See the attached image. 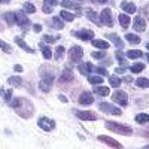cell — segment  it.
<instances>
[{
	"label": "cell",
	"mask_w": 149,
	"mask_h": 149,
	"mask_svg": "<svg viewBox=\"0 0 149 149\" xmlns=\"http://www.w3.org/2000/svg\"><path fill=\"white\" fill-rule=\"evenodd\" d=\"M10 106L17 110V113L22 118H30L33 115V104L27 100V98H15L10 103Z\"/></svg>",
	"instance_id": "obj_1"
},
{
	"label": "cell",
	"mask_w": 149,
	"mask_h": 149,
	"mask_svg": "<svg viewBox=\"0 0 149 149\" xmlns=\"http://www.w3.org/2000/svg\"><path fill=\"white\" fill-rule=\"evenodd\" d=\"M104 125H106L107 130L113 131V133H118V134H124V136H131V134H133V130H131L128 125H122V124L110 122V121H107Z\"/></svg>",
	"instance_id": "obj_2"
},
{
	"label": "cell",
	"mask_w": 149,
	"mask_h": 149,
	"mask_svg": "<svg viewBox=\"0 0 149 149\" xmlns=\"http://www.w3.org/2000/svg\"><path fill=\"white\" fill-rule=\"evenodd\" d=\"M98 109H100L102 112H104V113H107V115H121V109L119 107H115L113 104L106 103V102L98 104Z\"/></svg>",
	"instance_id": "obj_3"
},
{
	"label": "cell",
	"mask_w": 149,
	"mask_h": 149,
	"mask_svg": "<svg viewBox=\"0 0 149 149\" xmlns=\"http://www.w3.org/2000/svg\"><path fill=\"white\" fill-rule=\"evenodd\" d=\"M82 55H84V49L78 45H74L70 48V51H69V57L72 60V63H78L79 60H82Z\"/></svg>",
	"instance_id": "obj_4"
},
{
	"label": "cell",
	"mask_w": 149,
	"mask_h": 149,
	"mask_svg": "<svg viewBox=\"0 0 149 149\" xmlns=\"http://www.w3.org/2000/svg\"><path fill=\"white\" fill-rule=\"evenodd\" d=\"M112 100L116 102V103L121 104V106H127V103H128V95H127V93L118 90V91H115L113 94H112Z\"/></svg>",
	"instance_id": "obj_5"
},
{
	"label": "cell",
	"mask_w": 149,
	"mask_h": 149,
	"mask_svg": "<svg viewBox=\"0 0 149 149\" xmlns=\"http://www.w3.org/2000/svg\"><path fill=\"white\" fill-rule=\"evenodd\" d=\"M100 21L103 22V26H107V27H112L113 26V19H112V10L109 8L103 9L102 14H100Z\"/></svg>",
	"instance_id": "obj_6"
},
{
	"label": "cell",
	"mask_w": 149,
	"mask_h": 149,
	"mask_svg": "<svg viewBox=\"0 0 149 149\" xmlns=\"http://www.w3.org/2000/svg\"><path fill=\"white\" fill-rule=\"evenodd\" d=\"M37 125H39L43 131H51L55 128V122L52 119H49V118H40L39 121H37Z\"/></svg>",
	"instance_id": "obj_7"
},
{
	"label": "cell",
	"mask_w": 149,
	"mask_h": 149,
	"mask_svg": "<svg viewBox=\"0 0 149 149\" xmlns=\"http://www.w3.org/2000/svg\"><path fill=\"white\" fill-rule=\"evenodd\" d=\"M74 113H76V116L82 121H95L97 119V115L94 113V112H90V110H74Z\"/></svg>",
	"instance_id": "obj_8"
},
{
	"label": "cell",
	"mask_w": 149,
	"mask_h": 149,
	"mask_svg": "<svg viewBox=\"0 0 149 149\" xmlns=\"http://www.w3.org/2000/svg\"><path fill=\"white\" fill-rule=\"evenodd\" d=\"M15 21H17V24L18 26H21V27H29V24H30V19L27 18V15L24 14L22 10H17L15 12Z\"/></svg>",
	"instance_id": "obj_9"
},
{
	"label": "cell",
	"mask_w": 149,
	"mask_h": 149,
	"mask_svg": "<svg viewBox=\"0 0 149 149\" xmlns=\"http://www.w3.org/2000/svg\"><path fill=\"white\" fill-rule=\"evenodd\" d=\"M73 34L78 37V39L81 40H93V37H94V33L91 30H81V31H73Z\"/></svg>",
	"instance_id": "obj_10"
},
{
	"label": "cell",
	"mask_w": 149,
	"mask_h": 149,
	"mask_svg": "<svg viewBox=\"0 0 149 149\" xmlns=\"http://www.w3.org/2000/svg\"><path fill=\"white\" fill-rule=\"evenodd\" d=\"M74 81V74L72 70L66 69L63 73H61V76H60V84H69V82H73Z\"/></svg>",
	"instance_id": "obj_11"
},
{
	"label": "cell",
	"mask_w": 149,
	"mask_h": 149,
	"mask_svg": "<svg viewBox=\"0 0 149 149\" xmlns=\"http://www.w3.org/2000/svg\"><path fill=\"white\" fill-rule=\"evenodd\" d=\"M52 88V79H48V78H42L39 82V90L43 93H49Z\"/></svg>",
	"instance_id": "obj_12"
},
{
	"label": "cell",
	"mask_w": 149,
	"mask_h": 149,
	"mask_svg": "<svg viewBox=\"0 0 149 149\" xmlns=\"http://www.w3.org/2000/svg\"><path fill=\"white\" fill-rule=\"evenodd\" d=\"M98 140L103 142V143H106L107 146H112V148H118V149H121V148H122V145H121V143H118L115 139L107 137V136H98Z\"/></svg>",
	"instance_id": "obj_13"
},
{
	"label": "cell",
	"mask_w": 149,
	"mask_h": 149,
	"mask_svg": "<svg viewBox=\"0 0 149 149\" xmlns=\"http://www.w3.org/2000/svg\"><path fill=\"white\" fill-rule=\"evenodd\" d=\"M85 14H86V17H88L93 22H95L97 26H102V24H100V22H102V21H100V17H98V14H97L94 9L86 8V9H85Z\"/></svg>",
	"instance_id": "obj_14"
},
{
	"label": "cell",
	"mask_w": 149,
	"mask_h": 149,
	"mask_svg": "<svg viewBox=\"0 0 149 149\" xmlns=\"http://www.w3.org/2000/svg\"><path fill=\"white\" fill-rule=\"evenodd\" d=\"M133 26H134V30H136V31H145V30H146V22H145L143 18H140V17H136V18H134Z\"/></svg>",
	"instance_id": "obj_15"
},
{
	"label": "cell",
	"mask_w": 149,
	"mask_h": 149,
	"mask_svg": "<svg viewBox=\"0 0 149 149\" xmlns=\"http://www.w3.org/2000/svg\"><path fill=\"white\" fill-rule=\"evenodd\" d=\"M61 6L67 8V9H73V10H81V5L79 2H73V0H63Z\"/></svg>",
	"instance_id": "obj_16"
},
{
	"label": "cell",
	"mask_w": 149,
	"mask_h": 149,
	"mask_svg": "<svg viewBox=\"0 0 149 149\" xmlns=\"http://www.w3.org/2000/svg\"><path fill=\"white\" fill-rule=\"evenodd\" d=\"M121 9L124 12H128V14H134V12H136V5L128 2V0H124V2L121 3Z\"/></svg>",
	"instance_id": "obj_17"
},
{
	"label": "cell",
	"mask_w": 149,
	"mask_h": 149,
	"mask_svg": "<svg viewBox=\"0 0 149 149\" xmlns=\"http://www.w3.org/2000/svg\"><path fill=\"white\" fill-rule=\"evenodd\" d=\"M94 102V97L91 95V93H82L79 95V103L81 104H91Z\"/></svg>",
	"instance_id": "obj_18"
},
{
	"label": "cell",
	"mask_w": 149,
	"mask_h": 149,
	"mask_svg": "<svg viewBox=\"0 0 149 149\" xmlns=\"http://www.w3.org/2000/svg\"><path fill=\"white\" fill-rule=\"evenodd\" d=\"M118 19H119V24H121V27L124 29V30H127L128 27H130V18H128V15H125V14H119V17H118Z\"/></svg>",
	"instance_id": "obj_19"
},
{
	"label": "cell",
	"mask_w": 149,
	"mask_h": 149,
	"mask_svg": "<svg viewBox=\"0 0 149 149\" xmlns=\"http://www.w3.org/2000/svg\"><path fill=\"white\" fill-rule=\"evenodd\" d=\"M15 43H17L21 49H24V51H27V52H30V54H33V52H34V49H33V48H30L26 42H24V40L21 39V37H15Z\"/></svg>",
	"instance_id": "obj_20"
},
{
	"label": "cell",
	"mask_w": 149,
	"mask_h": 149,
	"mask_svg": "<svg viewBox=\"0 0 149 149\" xmlns=\"http://www.w3.org/2000/svg\"><path fill=\"white\" fill-rule=\"evenodd\" d=\"M107 37L113 42L115 45H116V48H124V43H122V40H121V37L118 36V34H115V33H112V34H107Z\"/></svg>",
	"instance_id": "obj_21"
},
{
	"label": "cell",
	"mask_w": 149,
	"mask_h": 149,
	"mask_svg": "<svg viewBox=\"0 0 149 149\" xmlns=\"http://www.w3.org/2000/svg\"><path fill=\"white\" fill-rule=\"evenodd\" d=\"M134 121L137 124H148L149 122V115L148 113H139V115H136Z\"/></svg>",
	"instance_id": "obj_22"
},
{
	"label": "cell",
	"mask_w": 149,
	"mask_h": 149,
	"mask_svg": "<svg viewBox=\"0 0 149 149\" xmlns=\"http://www.w3.org/2000/svg\"><path fill=\"white\" fill-rule=\"evenodd\" d=\"M95 94H98V95H102V97H107L109 95V93H110V90L107 88V86H95Z\"/></svg>",
	"instance_id": "obj_23"
},
{
	"label": "cell",
	"mask_w": 149,
	"mask_h": 149,
	"mask_svg": "<svg viewBox=\"0 0 149 149\" xmlns=\"http://www.w3.org/2000/svg\"><path fill=\"white\" fill-rule=\"evenodd\" d=\"M91 69H93V66H91L90 63H84V64H81V66L78 67V70L81 72V74H90Z\"/></svg>",
	"instance_id": "obj_24"
},
{
	"label": "cell",
	"mask_w": 149,
	"mask_h": 149,
	"mask_svg": "<svg viewBox=\"0 0 149 149\" xmlns=\"http://www.w3.org/2000/svg\"><path fill=\"white\" fill-rule=\"evenodd\" d=\"M93 45L95 46V48H100V49H104V51H106V49L109 48V43L107 42H104V40H102V39H93Z\"/></svg>",
	"instance_id": "obj_25"
},
{
	"label": "cell",
	"mask_w": 149,
	"mask_h": 149,
	"mask_svg": "<svg viewBox=\"0 0 149 149\" xmlns=\"http://www.w3.org/2000/svg\"><path fill=\"white\" fill-rule=\"evenodd\" d=\"M3 18L9 26H12V24H15V12H6V14H3Z\"/></svg>",
	"instance_id": "obj_26"
},
{
	"label": "cell",
	"mask_w": 149,
	"mask_h": 149,
	"mask_svg": "<svg viewBox=\"0 0 149 149\" xmlns=\"http://www.w3.org/2000/svg\"><path fill=\"white\" fill-rule=\"evenodd\" d=\"M125 39H127L130 43H134V45L140 43V37H139V36H136V34H133V33H128V34H125Z\"/></svg>",
	"instance_id": "obj_27"
},
{
	"label": "cell",
	"mask_w": 149,
	"mask_h": 149,
	"mask_svg": "<svg viewBox=\"0 0 149 149\" xmlns=\"http://www.w3.org/2000/svg\"><path fill=\"white\" fill-rule=\"evenodd\" d=\"M51 26H52L55 30H61V29L64 27V24H63V21H61L58 17H54V18H52V24H51Z\"/></svg>",
	"instance_id": "obj_28"
},
{
	"label": "cell",
	"mask_w": 149,
	"mask_h": 149,
	"mask_svg": "<svg viewBox=\"0 0 149 149\" xmlns=\"http://www.w3.org/2000/svg\"><path fill=\"white\" fill-rule=\"evenodd\" d=\"M109 82H110V86H113V88H118V86L121 85V79L118 76H115V74L109 76Z\"/></svg>",
	"instance_id": "obj_29"
},
{
	"label": "cell",
	"mask_w": 149,
	"mask_h": 149,
	"mask_svg": "<svg viewBox=\"0 0 149 149\" xmlns=\"http://www.w3.org/2000/svg\"><path fill=\"white\" fill-rule=\"evenodd\" d=\"M60 18H63L64 21H73L74 19V15L70 14V12H67V10H61L60 12Z\"/></svg>",
	"instance_id": "obj_30"
},
{
	"label": "cell",
	"mask_w": 149,
	"mask_h": 149,
	"mask_svg": "<svg viewBox=\"0 0 149 149\" xmlns=\"http://www.w3.org/2000/svg\"><path fill=\"white\" fill-rule=\"evenodd\" d=\"M142 55H143V52L139 51V49H131V51L127 52V57L128 58H140Z\"/></svg>",
	"instance_id": "obj_31"
},
{
	"label": "cell",
	"mask_w": 149,
	"mask_h": 149,
	"mask_svg": "<svg viewBox=\"0 0 149 149\" xmlns=\"http://www.w3.org/2000/svg\"><path fill=\"white\" fill-rule=\"evenodd\" d=\"M40 46H42V54H43V57H45L46 60H51V57H52L51 48H49V46H45V45H40Z\"/></svg>",
	"instance_id": "obj_32"
},
{
	"label": "cell",
	"mask_w": 149,
	"mask_h": 149,
	"mask_svg": "<svg viewBox=\"0 0 149 149\" xmlns=\"http://www.w3.org/2000/svg\"><path fill=\"white\" fill-rule=\"evenodd\" d=\"M136 85L140 86V88H149V79H146V78H139L137 81H136Z\"/></svg>",
	"instance_id": "obj_33"
},
{
	"label": "cell",
	"mask_w": 149,
	"mask_h": 149,
	"mask_svg": "<svg viewBox=\"0 0 149 149\" xmlns=\"http://www.w3.org/2000/svg\"><path fill=\"white\" fill-rule=\"evenodd\" d=\"M8 84H10L12 86H19L21 85V78L19 76H10L8 79Z\"/></svg>",
	"instance_id": "obj_34"
},
{
	"label": "cell",
	"mask_w": 149,
	"mask_h": 149,
	"mask_svg": "<svg viewBox=\"0 0 149 149\" xmlns=\"http://www.w3.org/2000/svg\"><path fill=\"white\" fill-rule=\"evenodd\" d=\"M143 69H145V64H142V63H136V64L131 66V72L133 73H140Z\"/></svg>",
	"instance_id": "obj_35"
},
{
	"label": "cell",
	"mask_w": 149,
	"mask_h": 149,
	"mask_svg": "<svg viewBox=\"0 0 149 149\" xmlns=\"http://www.w3.org/2000/svg\"><path fill=\"white\" fill-rule=\"evenodd\" d=\"M88 81H90V84L97 85V84H102V82H103V78H102V76H98V74H95V76H90Z\"/></svg>",
	"instance_id": "obj_36"
},
{
	"label": "cell",
	"mask_w": 149,
	"mask_h": 149,
	"mask_svg": "<svg viewBox=\"0 0 149 149\" xmlns=\"http://www.w3.org/2000/svg\"><path fill=\"white\" fill-rule=\"evenodd\" d=\"M57 60H61L64 57V46H57V51H55V55H54Z\"/></svg>",
	"instance_id": "obj_37"
},
{
	"label": "cell",
	"mask_w": 149,
	"mask_h": 149,
	"mask_svg": "<svg viewBox=\"0 0 149 149\" xmlns=\"http://www.w3.org/2000/svg\"><path fill=\"white\" fill-rule=\"evenodd\" d=\"M0 48H2V51H5V52H8V54H10V52H12L10 45H8V43H6V42H3V40H0Z\"/></svg>",
	"instance_id": "obj_38"
},
{
	"label": "cell",
	"mask_w": 149,
	"mask_h": 149,
	"mask_svg": "<svg viewBox=\"0 0 149 149\" xmlns=\"http://www.w3.org/2000/svg\"><path fill=\"white\" fill-rule=\"evenodd\" d=\"M24 10H26V12H29V14H34V12H36V8L31 5V3H24Z\"/></svg>",
	"instance_id": "obj_39"
},
{
	"label": "cell",
	"mask_w": 149,
	"mask_h": 149,
	"mask_svg": "<svg viewBox=\"0 0 149 149\" xmlns=\"http://www.w3.org/2000/svg\"><path fill=\"white\" fill-rule=\"evenodd\" d=\"M91 55H93V58H97V60L98 58H104L106 57V51H104V49H103V51H94Z\"/></svg>",
	"instance_id": "obj_40"
},
{
	"label": "cell",
	"mask_w": 149,
	"mask_h": 149,
	"mask_svg": "<svg viewBox=\"0 0 149 149\" xmlns=\"http://www.w3.org/2000/svg\"><path fill=\"white\" fill-rule=\"evenodd\" d=\"M116 58H118L119 63L122 64V67H124V66H127V60L124 58V54H121V51H118V52H116Z\"/></svg>",
	"instance_id": "obj_41"
},
{
	"label": "cell",
	"mask_w": 149,
	"mask_h": 149,
	"mask_svg": "<svg viewBox=\"0 0 149 149\" xmlns=\"http://www.w3.org/2000/svg\"><path fill=\"white\" fill-rule=\"evenodd\" d=\"M57 39H58V37H52V36H49V34H45L43 36V40L48 42V43H54V42H57Z\"/></svg>",
	"instance_id": "obj_42"
},
{
	"label": "cell",
	"mask_w": 149,
	"mask_h": 149,
	"mask_svg": "<svg viewBox=\"0 0 149 149\" xmlns=\"http://www.w3.org/2000/svg\"><path fill=\"white\" fill-rule=\"evenodd\" d=\"M42 10L45 12V14H51V12H52V6H49V5H45V3H43Z\"/></svg>",
	"instance_id": "obj_43"
},
{
	"label": "cell",
	"mask_w": 149,
	"mask_h": 149,
	"mask_svg": "<svg viewBox=\"0 0 149 149\" xmlns=\"http://www.w3.org/2000/svg\"><path fill=\"white\" fill-rule=\"evenodd\" d=\"M43 3H45V5H49V6H55V5H58L60 2H58V0H43Z\"/></svg>",
	"instance_id": "obj_44"
},
{
	"label": "cell",
	"mask_w": 149,
	"mask_h": 149,
	"mask_svg": "<svg viewBox=\"0 0 149 149\" xmlns=\"http://www.w3.org/2000/svg\"><path fill=\"white\" fill-rule=\"evenodd\" d=\"M95 72H97V74H100V76H104V74H106V70L102 69V67H97Z\"/></svg>",
	"instance_id": "obj_45"
},
{
	"label": "cell",
	"mask_w": 149,
	"mask_h": 149,
	"mask_svg": "<svg viewBox=\"0 0 149 149\" xmlns=\"http://www.w3.org/2000/svg\"><path fill=\"white\" fill-rule=\"evenodd\" d=\"M10 97H12V91H10V90H8V91H6V95H5V100H6V102H9V100H10Z\"/></svg>",
	"instance_id": "obj_46"
},
{
	"label": "cell",
	"mask_w": 149,
	"mask_h": 149,
	"mask_svg": "<svg viewBox=\"0 0 149 149\" xmlns=\"http://www.w3.org/2000/svg\"><path fill=\"white\" fill-rule=\"evenodd\" d=\"M93 2H94V3H97V5H104V3L107 2V0H93Z\"/></svg>",
	"instance_id": "obj_47"
},
{
	"label": "cell",
	"mask_w": 149,
	"mask_h": 149,
	"mask_svg": "<svg viewBox=\"0 0 149 149\" xmlns=\"http://www.w3.org/2000/svg\"><path fill=\"white\" fill-rule=\"evenodd\" d=\"M40 30H42V26H40V24H37V26H34V31H36V33H39Z\"/></svg>",
	"instance_id": "obj_48"
},
{
	"label": "cell",
	"mask_w": 149,
	"mask_h": 149,
	"mask_svg": "<svg viewBox=\"0 0 149 149\" xmlns=\"http://www.w3.org/2000/svg\"><path fill=\"white\" fill-rule=\"evenodd\" d=\"M17 72H22V66H19V64H15V67H14Z\"/></svg>",
	"instance_id": "obj_49"
},
{
	"label": "cell",
	"mask_w": 149,
	"mask_h": 149,
	"mask_svg": "<svg viewBox=\"0 0 149 149\" xmlns=\"http://www.w3.org/2000/svg\"><path fill=\"white\" fill-rule=\"evenodd\" d=\"M58 98H60V100L63 102V103H66V102H67V97H64V95H58Z\"/></svg>",
	"instance_id": "obj_50"
},
{
	"label": "cell",
	"mask_w": 149,
	"mask_h": 149,
	"mask_svg": "<svg viewBox=\"0 0 149 149\" xmlns=\"http://www.w3.org/2000/svg\"><path fill=\"white\" fill-rule=\"evenodd\" d=\"M115 72H116V73H119V74H121V73H124V72H125V70H124V67H118V69H116V70H115Z\"/></svg>",
	"instance_id": "obj_51"
},
{
	"label": "cell",
	"mask_w": 149,
	"mask_h": 149,
	"mask_svg": "<svg viewBox=\"0 0 149 149\" xmlns=\"http://www.w3.org/2000/svg\"><path fill=\"white\" fill-rule=\"evenodd\" d=\"M124 81H125V82H131V78L130 76H125V78H124Z\"/></svg>",
	"instance_id": "obj_52"
},
{
	"label": "cell",
	"mask_w": 149,
	"mask_h": 149,
	"mask_svg": "<svg viewBox=\"0 0 149 149\" xmlns=\"http://www.w3.org/2000/svg\"><path fill=\"white\" fill-rule=\"evenodd\" d=\"M10 0H0V3H9Z\"/></svg>",
	"instance_id": "obj_53"
},
{
	"label": "cell",
	"mask_w": 149,
	"mask_h": 149,
	"mask_svg": "<svg viewBox=\"0 0 149 149\" xmlns=\"http://www.w3.org/2000/svg\"><path fill=\"white\" fill-rule=\"evenodd\" d=\"M3 94V90H0V95H2Z\"/></svg>",
	"instance_id": "obj_54"
},
{
	"label": "cell",
	"mask_w": 149,
	"mask_h": 149,
	"mask_svg": "<svg viewBox=\"0 0 149 149\" xmlns=\"http://www.w3.org/2000/svg\"><path fill=\"white\" fill-rule=\"evenodd\" d=\"M146 48H148V49H149V43H146Z\"/></svg>",
	"instance_id": "obj_55"
},
{
	"label": "cell",
	"mask_w": 149,
	"mask_h": 149,
	"mask_svg": "<svg viewBox=\"0 0 149 149\" xmlns=\"http://www.w3.org/2000/svg\"><path fill=\"white\" fill-rule=\"evenodd\" d=\"M145 148H148V149H149V145H146V146H145Z\"/></svg>",
	"instance_id": "obj_56"
},
{
	"label": "cell",
	"mask_w": 149,
	"mask_h": 149,
	"mask_svg": "<svg viewBox=\"0 0 149 149\" xmlns=\"http://www.w3.org/2000/svg\"><path fill=\"white\" fill-rule=\"evenodd\" d=\"M78 2H79V3H81V2H84V0H78Z\"/></svg>",
	"instance_id": "obj_57"
},
{
	"label": "cell",
	"mask_w": 149,
	"mask_h": 149,
	"mask_svg": "<svg viewBox=\"0 0 149 149\" xmlns=\"http://www.w3.org/2000/svg\"><path fill=\"white\" fill-rule=\"evenodd\" d=\"M148 60H149V54H148Z\"/></svg>",
	"instance_id": "obj_58"
}]
</instances>
